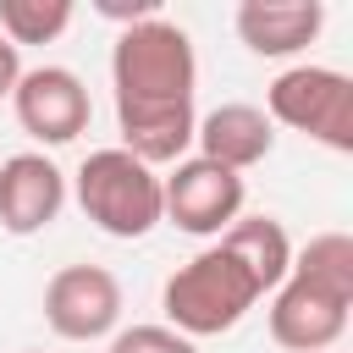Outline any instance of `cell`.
Wrapping results in <instances>:
<instances>
[{
    "instance_id": "4fadbf2b",
    "label": "cell",
    "mask_w": 353,
    "mask_h": 353,
    "mask_svg": "<svg viewBox=\"0 0 353 353\" xmlns=\"http://www.w3.org/2000/svg\"><path fill=\"white\" fill-rule=\"evenodd\" d=\"M110 353H199V342H188L171 325H127L110 336Z\"/></svg>"
},
{
    "instance_id": "52a82bcc",
    "label": "cell",
    "mask_w": 353,
    "mask_h": 353,
    "mask_svg": "<svg viewBox=\"0 0 353 353\" xmlns=\"http://www.w3.org/2000/svg\"><path fill=\"white\" fill-rule=\"evenodd\" d=\"M11 110H17V127L33 143L61 149L77 132H88L94 99H88V83L72 66H22V77L11 88Z\"/></svg>"
},
{
    "instance_id": "2e32d148",
    "label": "cell",
    "mask_w": 353,
    "mask_h": 353,
    "mask_svg": "<svg viewBox=\"0 0 353 353\" xmlns=\"http://www.w3.org/2000/svg\"><path fill=\"white\" fill-rule=\"evenodd\" d=\"M331 353H336V347H331Z\"/></svg>"
},
{
    "instance_id": "5bb4252c",
    "label": "cell",
    "mask_w": 353,
    "mask_h": 353,
    "mask_svg": "<svg viewBox=\"0 0 353 353\" xmlns=\"http://www.w3.org/2000/svg\"><path fill=\"white\" fill-rule=\"evenodd\" d=\"M17 77H22V50H17L11 39H0V99H11Z\"/></svg>"
},
{
    "instance_id": "8fae6325",
    "label": "cell",
    "mask_w": 353,
    "mask_h": 353,
    "mask_svg": "<svg viewBox=\"0 0 353 353\" xmlns=\"http://www.w3.org/2000/svg\"><path fill=\"white\" fill-rule=\"evenodd\" d=\"M193 143H199L204 160H215V165H226V171L243 176L248 165H259V160L276 149V127H270V116H265L259 105L232 99V105H215L210 116H199Z\"/></svg>"
},
{
    "instance_id": "ba28073f",
    "label": "cell",
    "mask_w": 353,
    "mask_h": 353,
    "mask_svg": "<svg viewBox=\"0 0 353 353\" xmlns=\"http://www.w3.org/2000/svg\"><path fill=\"white\" fill-rule=\"evenodd\" d=\"M44 325L61 342H99L121 325V281L105 265H61L44 281Z\"/></svg>"
},
{
    "instance_id": "8992f818",
    "label": "cell",
    "mask_w": 353,
    "mask_h": 353,
    "mask_svg": "<svg viewBox=\"0 0 353 353\" xmlns=\"http://www.w3.org/2000/svg\"><path fill=\"white\" fill-rule=\"evenodd\" d=\"M243 199H248L243 176L204 154H188L160 176V215L188 237H221L243 215Z\"/></svg>"
},
{
    "instance_id": "30bf717a",
    "label": "cell",
    "mask_w": 353,
    "mask_h": 353,
    "mask_svg": "<svg viewBox=\"0 0 353 353\" xmlns=\"http://www.w3.org/2000/svg\"><path fill=\"white\" fill-rule=\"evenodd\" d=\"M232 28H237V39H243L254 55H265V61H292V55H303V50L320 39L325 6H320V0H243L237 17H232Z\"/></svg>"
},
{
    "instance_id": "6da1fadb",
    "label": "cell",
    "mask_w": 353,
    "mask_h": 353,
    "mask_svg": "<svg viewBox=\"0 0 353 353\" xmlns=\"http://www.w3.org/2000/svg\"><path fill=\"white\" fill-rule=\"evenodd\" d=\"M110 88H116V127L121 149L143 165H176L193 149V94H199V55L188 28L171 17H149L116 33L110 44Z\"/></svg>"
},
{
    "instance_id": "9a60e30c",
    "label": "cell",
    "mask_w": 353,
    "mask_h": 353,
    "mask_svg": "<svg viewBox=\"0 0 353 353\" xmlns=\"http://www.w3.org/2000/svg\"><path fill=\"white\" fill-rule=\"evenodd\" d=\"M28 353H39V347H28Z\"/></svg>"
},
{
    "instance_id": "9c48e42d",
    "label": "cell",
    "mask_w": 353,
    "mask_h": 353,
    "mask_svg": "<svg viewBox=\"0 0 353 353\" xmlns=\"http://www.w3.org/2000/svg\"><path fill=\"white\" fill-rule=\"evenodd\" d=\"M66 210V171L44 149H22L0 160V226L11 237H33L55 226Z\"/></svg>"
},
{
    "instance_id": "3957f363",
    "label": "cell",
    "mask_w": 353,
    "mask_h": 353,
    "mask_svg": "<svg viewBox=\"0 0 353 353\" xmlns=\"http://www.w3.org/2000/svg\"><path fill=\"white\" fill-rule=\"evenodd\" d=\"M259 298H265L259 270H254L226 237H215L210 248H199V254H193L188 265H176V270L165 276V287H160L165 325L182 331L188 342L232 331Z\"/></svg>"
},
{
    "instance_id": "7a4b0ae2",
    "label": "cell",
    "mask_w": 353,
    "mask_h": 353,
    "mask_svg": "<svg viewBox=\"0 0 353 353\" xmlns=\"http://www.w3.org/2000/svg\"><path fill=\"white\" fill-rule=\"evenodd\" d=\"M353 309V237L320 232L292 248L281 287L270 292V342L287 353H331Z\"/></svg>"
},
{
    "instance_id": "5b68a950",
    "label": "cell",
    "mask_w": 353,
    "mask_h": 353,
    "mask_svg": "<svg viewBox=\"0 0 353 353\" xmlns=\"http://www.w3.org/2000/svg\"><path fill=\"white\" fill-rule=\"evenodd\" d=\"M265 116H270V127L281 121V127L325 143L331 154H353V77L336 66L298 61V66L276 72V83L265 88Z\"/></svg>"
},
{
    "instance_id": "277c9868",
    "label": "cell",
    "mask_w": 353,
    "mask_h": 353,
    "mask_svg": "<svg viewBox=\"0 0 353 353\" xmlns=\"http://www.w3.org/2000/svg\"><path fill=\"white\" fill-rule=\"evenodd\" d=\"M72 199L77 210L105 232V237H149L165 215H160V171L132 160L121 143L116 149H94L77 176H72Z\"/></svg>"
},
{
    "instance_id": "7c38bea8",
    "label": "cell",
    "mask_w": 353,
    "mask_h": 353,
    "mask_svg": "<svg viewBox=\"0 0 353 353\" xmlns=\"http://www.w3.org/2000/svg\"><path fill=\"white\" fill-rule=\"evenodd\" d=\"M72 28V0H0V39L22 44H50Z\"/></svg>"
}]
</instances>
